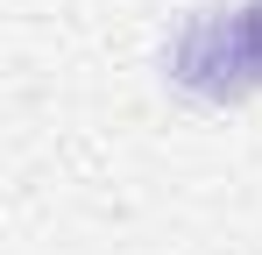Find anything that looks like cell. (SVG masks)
<instances>
[{
  "mask_svg": "<svg viewBox=\"0 0 262 255\" xmlns=\"http://www.w3.org/2000/svg\"><path fill=\"white\" fill-rule=\"evenodd\" d=\"M163 78L206 107H227V99H248V78H241V50H234V7H191L177 22L170 50H163Z\"/></svg>",
  "mask_w": 262,
  "mask_h": 255,
  "instance_id": "1",
  "label": "cell"
},
{
  "mask_svg": "<svg viewBox=\"0 0 262 255\" xmlns=\"http://www.w3.org/2000/svg\"><path fill=\"white\" fill-rule=\"evenodd\" d=\"M234 50H241L248 92H262V0H241V7H234Z\"/></svg>",
  "mask_w": 262,
  "mask_h": 255,
  "instance_id": "2",
  "label": "cell"
}]
</instances>
